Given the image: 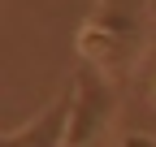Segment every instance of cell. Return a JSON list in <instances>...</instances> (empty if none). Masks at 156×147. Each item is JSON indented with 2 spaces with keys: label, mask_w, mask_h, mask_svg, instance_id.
<instances>
[{
  "label": "cell",
  "mask_w": 156,
  "mask_h": 147,
  "mask_svg": "<svg viewBox=\"0 0 156 147\" xmlns=\"http://www.w3.org/2000/svg\"><path fill=\"white\" fill-rule=\"evenodd\" d=\"M147 0H100L78 30V56L113 78H126L147 48Z\"/></svg>",
  "instance_id": "obj_1"
},
{
  "label": "cell",
  "mask_w": 156,
  "mask_h": 147,
  "mask_svg": "<svg viewBox=\"0 0 156 147\" xmlns=\"http://www.w3.org/2000/svg\"><path fill=\"white\" fill-rule=\"evenodd\" d=\"M117 117V87L108 82L104 69L95 65H78V78L69 87V130H65V147H100V138L108 134V125Z\"/></svg>",
  "instance_id": "obj_2"
},
{
  "label": "cell",
  "mask_w": 156,
  "mask_h": 147,
  "mask_svg": "<svg viewBox=\"0 0 156 147\" xmlns=\"http://www.w3.org/2000/svg\"><path fill=\"white\" fill-rule=\"evenodd\" d=\"M65 130H69V91L61 100H52L35 121L13 130L5 138V147H65Z\"/></svg>",
  "instance_id": "obj_3"
},
{
  "label": "cell",
  "mask_w": 156,
  "mask_h": 147,
  "mask_svg": "<svg viewBox=\"0 0 156 147\" xmlns=\"http://www.w3.org/2000/svg\"><path fill=\"white\" fill-rule=\"evenodd\" d=\"M122 147H156L152 134H122Z\"/></svg>",
  "instance_id": "obj_4"
}]
</instances>
